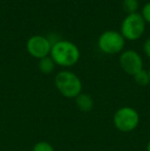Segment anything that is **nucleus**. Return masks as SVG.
Wrapping results in <instances>:
<instances>
[{"mask_svg": "<svg viewBox=\"0 0 150 151\" xmlns=\"http://www.w3.org/2000/svg\"><path fill=\"white\" fill-rule=\"evenodd\" d=\"M50 57L56 64L64 67H70L79 60L80 52L77 45L69 40H58L52 43Z\"/></svg>", "mask_w": 150, "mask_h": 151, "instance_id": "nucleus-1", "label": "nucleus"}, {"mask_svg": "<svg viewBox=\"0 0 150 151\" xmlns=\"http://www.w3.org/2000/svg\"><path fill=\"white\" fill-rule=\"evenodd\" d=\"M55 84L58 91L66 98H76L81 93V80L71 71L59 72L55 78Z\"/></svg>", "mask_w": 150, "mask_h": 151, "instance_id": "nucleus-2", "label": "nucleus"}, {"mask_svg": "<svg viewBox=\"0 0 150 151\" xmlns=\"http://www.w3.org/2000/svg\"><path fill=\"white\" fill-rule=\"evenodd\" d=\"M121 34L128 40H137L145 31V20L139 12L128 14L121 23Z\"/></svg>", "mask_w": 150, "mask_h": 151, "instance_id": "nucleus-3", "label": "nucleus"}, {"mask_svg": "<svg viewBox=\"0 0 150 151\" xmlns=\"http://www.w3.org/2000/svg\"><path fill=\"white\" fill-rule=\"evenodd\" d=\"M139 121V113L132 107L119 108L113 117V123L115 127L123 133L134 131L138 127Z\"/></svg>", "mask_w": 150, "mask_h": 151, "instance_id": "nucleus-4", "label": "nucleus"}, {"mask_svg": "<svg viewBox=\"0 0 150 151\" xmlns=\"http://www.w3.org/2000/svg\"><path fill=\"white\" fill-rule=\"evenodd\" d=\"M100 50L105 54H117L124 46V37L121 33L114 30L105 31L101 34L98 40Z\"/></svg>", "mask_w": 150, "mask_h": 151, "instance_id": "nucleus-5", "label": "nucleus"}, {"mask_svg": "<svg viewBox=\"0 0 150 151\" xmlns=\"http://www.w3.org/2000/svg\"><path fill=\"white\" fill-rule=\"evenodd\" d=\"M52 42L50 39L41 35L31 36L27 41V50L31 56L38 59L47 57L52 50Z\"/></svg>", "mask_w": 150, "mask_h": 151, "instance_id": "nucleus-6", "label": "nucleus"}, {"mask_svg": "<svg viewBox=\"0 0 150 151\" xmlns=\"http://www.w3.org/2000/svg\"><path fill=\"white\" fill-rule=\"evenodd\" d=\"M119 63L122 70L133 76L143 69L142 58L136 50H128L122 52L119 58Z\"/></svg>", "mask_w": 150, "mask_h": 151, "instance_id": "nucleus-7", "label": "nucleus"}, {"mask_svg": "<svg viewBox=\"0 0 150 151\" xmlns=\"http://www.w3.org/2000/svg\"><path fill=\"white\" fill-rule=\"evenodd\" d=\"M76 106L77 108L82 112H90L92 111L93 107H94V101H93L92 97L88 93H79L76 97Z\"/></svg>", "mask_w": 150, "mask_h": 151, "instance_id": "nucleus-8", "label": "nucleus"}, {"mask_svg": "<svg viewBox=\"0 0 150 151\" xmlns=\"http://www.w3.org/2000/svg\"><path fill=\"white\" fill-rule=\"evenodd\" d=\"M55 65L56 63L52 59V57H44L42 59H39V63H38V67L39 70L44 74H50V72L54 71Z\"/></svg>", "mask_w": 150, "mask_h": 151, "instance_id": "nucleus-9", "label": "nucleus"}, {"mask_svg": "<svg viewBox=\"0 0 150 151\" xmlns=\"http://www.w3.org/2000/svg\"><path fill=\"white\" fill-rule=\"evenodd\" d=\"M134 78H135V81H136L139 86H147V84L150 83L148 71H146V70H144V69L140 70L138 73L135 74Z\"/></svg>", "mask_w": 150, "mask_h": 151, "instance_id": "nucleus-10", "label": "nucleus"}, {"mask_svg": "<svg viewBox=\"0 0 150 151\" xmlns=\"http://www.w3.org/2000/svg\"><path fill=\"white\" fill-rule=\"evenodd\" d=\"M138 7H139L138 0H123L122 1V8L128 14L137 12L136 10L138 9Z\"/></svg>", "mask_w": 150, "mask_h": 151, "instance_id": "nucleus-11", "label": "nucleus"}, {"mask_svg": "<svg viewBox=\"0 0 150 151\" xmlns=\"http://www.w3.org/2000/svg\"><path fill=\"white\" fill-rule=\"evenodd\" d=\"M33 151H55L54 147L45 141L38 142L33 147Z\"/></svg>", "mask_w": 150, "mask_h": 151, "instance_id": "nucleus-12", "label": "nucleus"}, {"mask_svg": "<svg viewBox=\"0 0 150 151\" xmlns=\"http://www.w3.org/2000/svg\"><path fill=\"white\" fill-rule=\"evenodd\" d=\"M142 17L145 22H148L150 24V2H147L142 8Z\"/></svg>", "mask_w": 150, "mask_h": 151, "instance_id": "nucleus-13", "label": "nucleus"}, {"mask_svg": "<svg viewBox=\"0 0 150 151\" xmlns=\"http://www.w3.org/2000/svg\"><path fill=\"white\" fill-rule=\"evenodd\" d=\"M143 47H144V52L146 54V56L150 58V38L144 42V46Z\"/></svg>", "mask_w": 150, "mask_h": 151, "instance_id": "nucleus-14", "label": "nucleus"}, {"mask_svg": "<svg viewBox=\"0 0 150 151\" xmlns=\"http://www.w3.org/2000/svg\"><path fill=\"white\" fill-rule=\"evenodd\" d=\"M147 151H150V141L148 142V144H147Z\"/></svg>", "mask_w": 150, "mask_h": 151, "instance_id": "nucleus-15", "label": "nucleus"}, {"mask_svg": "<svg viewBox=\"0 0 150 151\" xmlns=\"http://www.w3.org/2000/svg\"><path fill=\"white\" fill-rule=\"evenodd\" d=\"M148 74H149V80H150V68H149V71H148Z\"/></svg>", "mask_w": 150, "mask_h": 151, "instance_id": "nucleus-16", "label": "nucleus"}]
</instances>
